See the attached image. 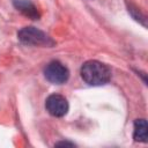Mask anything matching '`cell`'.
<instances>
[{"label":"cell","instance_id":"cell-1","mask_svg":"<svg viewBox=\"0 0 148 148\" xmlns=\"http://www.w3.org/2000/svg\"><path fill=\"white\" fill-rule=\"evenodd\" d=\"M80 74L82 80L89 86H103L111 79V69L109 66L98 60L86 61L80 69Z\"/></svg>","mask_w":148,"mask_h":148},{"label":"cell","instance_id":"cell-2","mask_svg":"<svg viewBox=\"0 0 148 148\" xmlns=\"http://www.w3.org/2000/svg\"><path fill=\"white\" fill-rule=\"evenodd\" d=\"M17 38L22 44L32 46H53L54 40L44 31L35 27H24L17 32Z\"/></svg>","mask_w":148,"mask_h":148},{"label":"cell","instance_id":"cell-3","mask_svg":"<svg viewBox=\"0 0 148 148\" xmlns=\"http://www.w3.org/2000/svg\"><path fill=\"white\" fill-rule=\"evenodd\" d=\"M45 79L53 84H62L69 77L68 68L58 60H53L46 65L44 68Z\"/></svg>","mask_w":148,"mask_h":148},{"label":"cell","instance_id":"cell-4","mask_svg":"<svg viewBox=\"0 0 148 148\" xmlns=\"http://www.w3.org/2000/svg\"><path fill=\"white\" fill-rule=\"evenodd\" d=\"M45 108L46 111L53 116V117H64L68 112V102L67 99L59 95V94H52L50 95L45 101Z\"/></svg>","mask_w":148,"mask_h":148},{"label":"cell","instance_id":"cell-5","mask_svg":"<svg viewBox=\"0 0 148 148\" xmlns=\"http://www.w3.org/2000/svg\"><path fill=\"white\" fill-rule=\"evenodd\" d=\"M12 1H13L14 7L17 10H20L23 15H25L32 20L39 18V13L36 8V6L30 0H12Z\"/></svg>","mask_w":148,"mask_h":148},{"label":"cell","instance_id":"cell-6","mask_svg":"<svg viewBox=\"0 0 148 148\" xmlns=\"http://www.w3.org/2000/svg\"><path fill=\"white\" fill-rule=\"evenodd\" d=\"M133 139L138 142H147L148 140V126L146 119H136L134 121Z\"/></svg>","mask_w":148,"mask_h":148},{"label":"cell","instance_id":"cell-7","mask_svg":"<svg viewBox=\"0 0 148 148\" xmlns=\"http://www.w3.org/2000/svg\"><path fill=\"white\" fill-rule=\"evenodd\" d=\"M56 146H71V147H73V146H75L73 142H68V141H61V142H58V143H56Z\"/></svg>","mask_w":148,"mask_h":148}]
</instances>
